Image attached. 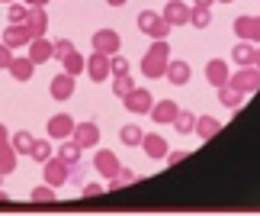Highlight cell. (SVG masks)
<instances>
[{
    "label": "cell",
    "instance_id": "5bb4252c",
    "mask_svg": "<svg viewBox=\"0 0 260 216\" xmlns=\"http://www.w3.org/2000/svg\"><path fill=\"white\" fill-rule=\"evenodd\" d=\"M74 126H77V123H74L68 113H55L52 120H48V136H52V139H58V142H61V139H71V136H74Z\"/></svg>",
    "mask_w": 260,
    "mask_h": 216
},
{
    "label": "cell",
    "instance_id": "277c9868",
    "mask_svg": "<svg viewBox=\"0 0 260 216\" xmlns=\"http://www.w3.org/2000/svg\"><path fill=\"white\" fill-rule=\"evenodd\" d=\"M87 74H90V81L93 84H103L109 74H113V55H106V52H90L87 58Z\"/></svg>",
    "mask_w": 260,
    "mask_h": 216
},
{
    "label": "cell",
    "instance_id": "f6af8a7d",
    "mask_svg": "<svg viewBox=\"0 0 260 216\" xmlns=\"http://www.w3.org/2000/svg\"><path fill=\"white\" fill-rule=\"evenodd\" d=\"M23 4H29V7H45L48 0H23Z\"/></svg>",
    "mask_w": 260,
    "mask_h": 216
},
{
    "label": "cell",
    "instance_id": "8d00e7d4",
    "mask_svg": "<svg viewBox=\"0 0 260 216\" xmlns=\"http://www.w3.org/2000/svg\"><path fill=\"white\" fill-rule=\"evenodd\" d=\"M13 58H16V55H13V48H10L7 42H0V71H7V68L13 65Z\"/></svg>",
    "mask_w": 260,
    "mask_h": 216
},
{
    "label": "cell",
    "instance_id": "f35d334b",
    "mask_svg": "<svg viewBox=\"0 0 260 216\" xmlns=\"http://www.w3.org/2000/svg\"><path fill=\"white\" fill-rule=\"evenodd\" d=\"M113 74H128V58L125 55H113Z\"/></svg>",
    "mask_w": 260,
    "mask_h": 216
},
{
    "label": "cell",
    "instance_id": "ffe728a7",
    "mask_svg": "<svg viewBox=\"0 0 260 216\" xmlns=\"http://www.w3.org/2000/svg\"><path fill=\"white\" fill-rule=\"evenodd\" d=\"M81 142H77L74 139V136H71V139H61V142H58V149H55V155H58V158H64L68 165H77V161H81Z\"/></svg>",
    "mask_w": 260,
    "mask_h": 216
},
{
    "label": "cell",
    "instance_id": "7a4b0ae2",
    "mask_svg": "<svg viewBox=\"0 0 260 216\" xmlns=\"http://www.w3.org/2000/svg\"><path fill=\"white\" fill-rule=\"evenodd\" d=\"M138 23V33L151 36V39H167L171 36V23H167L164 13H154V10H142V13L135 16Z\"/></svg>",
    "mask_w": 260,
    "mask_h": 216
},
{
    "label": "cell",
    "instance_id": "7c38bea8",
    "mask_svg": "<svg viewBox=\"0 0 260 216\" xmlns=\"http://www.w3.org/2000/svg\"><path fill=\"white\" fill-rule=\"evenodd\" d=\"M206 81L212 84L215 91L232 81V74H228V62H225V58H209V62H206Z\"/></svg>",
    "mask_w": 260,
    "mask_h": 216
},
{
    "label": "cell",
    "instance_id": "30bf717a",
    "mask_svg": "<svg viewBox=\"0 0 260 216\" xmlns=\"http://www.w3.org/2000/svg\"><path fill=\"white\" fill-rule=\"evenodd\" d=\"M164 16L171 26H186V23H193V7L183 4V0H167Z\"/></svg>",
    "mask_w": 260,
    "mask_h": 216
},
{
    "label": "cell",
    "instance_id": "f1b7e54d",
    "mask_svg": "<svg viewBox=\"0 0 260 216\" xmlns=\"http://www.w3.org/2000/svg\"><path fill=\"white\" fill-rule=\"evenodd\" d=\"M196 120H199V116H193L189 110H180V113H177V120H174V129H177L180 136H189V132L196 129Z\"/></svg>",
    "mask_w": 260,
    "mask_h": 216
},
{
    "label": "cell",
    "instance_id": "cb8c5ba5",
    "mask_svg": "<svg viewBox=\"0 0 260 216\" xmlns=\"http://www.w3.org/2000/svg\"><path fill=\"white\" fill-rule=\"evenodd\" d=\"M119 139H122V145H128V149H142V139H145V132H142V126H135V123H125L122 129H119Z\"/></svg>",
    "mask_w": 260,
    "mask_h": 216
},
{
    "label": "cell",
    "instance_id": "4fadbf2b",
    "mask_svg": "<svg viewBox=\"0 0 260 216\" xmlns=\"http://www.w3.org/2000/svg\"><path fill=\"white\" fill-rule=\"evenodd\" d=\"M93 168L103 174V178H116L119 171H122V165H119V158H116V152H109V149H100L96 155H93Z\"/></svg>",
    "mask_w": 260,
    "mask_h": 216
},
{
    "label": "cell",
    "instance_id": "7dc6e473",
    "mask_svg": "<svg viewBox=\"0 0 260 216\" xmlns=\"http://www.w3.org/2000/svg\"><path fill=\"white\" fill-rule=\"evenodd\" d=\"M254 65H257V68H260V48H257V62H254Z\"/></svg>",
    "mask_w": 260,
    "mask_h": 216
},
{
    "label": "cell",
    "instance_id": "ab89813d",
    "mask_svg": "<svg viewBox=\"0 0 260 216\" xmlns=\"http://www.w3.org/2000/svg\"><path fill=\"white\" fill-rule=\"evenodd\" d=\"M81 194H84V197L90 200V197H100V194H106V187H103V184H84V187H81Z\"/></svg>",
    "mask_w": 260,
    "mask_h": 216
},
{
    "label": "cell",
    "instance_id": "4316f807",
    "mask_svg": "<svg viewBox=\"0 0 260 216\" xmlns=\"http://www.w3.org/2000/svg\"><path fill=\"white\" fill-rule=\"evenodd\" d=\"M16 161H19V152L13 149V142H10L7 149H0V174H4V178L16 171Z\"/></svg>",
    "mask_w": 260,
    "mask_h": 216
},
{
    "label": "cell",
    "instance_id": "c3c4849f",
    "mask_svg": "<svg viewBox=\"0 0 260 216\" xmlns=\"http://www.w3.org/2000/svg\"><path fill=\"white\" fill-rule=\"evenodd\" d=\"M218 4H235V0H218Z\"/></svg>",
    "mask_w": 260,
    "mask_h": 216
},
{
    "label": "cell",
    "instance_id": "ac0fdd59",
    "mask_svg": "<svg viewBox=\"0 0 260 216\" xmlns=\"http://www.w3.org/2000/svg\"><path fill=\"white\" fill-rule=\"evenodd\" d=\"M74 139L81 142V149H93V145L100 142V126H96L93 120L77 123V126H74Z\"/></svg>",
    "mask_w": 260,
    "mask_h": 216
},
{
    "label": "cell",
    "instance_id": "3957f363",
    "mask_svg": "<svg viewBox=\"0 0 260 216\" xmlns=\"http://www.w3.org/2000/svg\"><path fill=\"white\" fill-rule=\"evenodd\" d=\"M71 168L74 165H68L64 158H58V155H52L45 165H42V174H45V184H52V187H61V184L71 181Z\"/></svg>",
    "mask_w": 260,
    "mask_h": 216
},
{
    "label": "cell",
    "instance_id": "603a6c76",
    "mask_svg": "<svg viewBox=\"0 0 260 216\" xmlns=\"http://www.w3.org/2000/svg\"><path fill=\"white\" fill-rule=\"evenodd\" d=\"M167 81L177 84V87H183L189 81V65L180 62V58H171V65H167Z\"/></svg>",
    "mask_w": 260,
    "mask_h": 216
},
{
    "label": "cell",
    "instance_id": "52a82bcc",
    "mask_svg": "<svg viewBox=\"0 0 260 216\" xmlns=\"http://www.w3.org/2000/svg\"><path fill=\"white\" fill-rule=\"evenodd\" d=\"M90 45L96 48V52H106V55H119V45H122V39H119L116 29H96L93 39H90Z\"/></svg>",
    "mask_w": 260,
    "mask_h": 216
},
{
    "label": "cell",
    "instance_id": "2e32d148",
    "mask_svg": "<svg viewBox=\"0 0 260 216\" xmlns=\"http://www.w3.org/2000/svg\"><path fill=\"white\" fill-rule=\"evenodd\" d=\"M177 113H180V106H177V100H171V97H164V100H157L154 106H151V123H174L177 120Z\"/></svg>",
    "mask_w": 260,
    "mask_h": 216
},
{
    "label": "cell",
    "instance_id": "8fae6325",
    "mask_svg": "<svg viewBox=\"0 0 260 216\" xmlns=\"http://www.w3.org/2000/svg\"><path fill=\"white\" fill-rule=\"evenodd\" d=\"M142 149H145L148 158H154V161H161V158H167V155H171V145H167V139H164L161 132H145Z\"/></svg>",
    "mask_w": 260,
    "mask_h": 216
},
{
    "label": "cell",
    "instance_id": "681fc988",
    "mask_svg": "<svg viewBox=\"0 0 260 216\" xmlns=\"http://www.w3.org/2000/svg\"><path fill=\"white\" fill-rule=\"evenodd\" d=\"M0 4H13V0H0Z\"/></svg>",
    "mask_w": 260,
    "mask_h": 216
},
{
    "label": "cell",
    "instance_id": "e0dca14e",
    "mask_svg": "<svg viewBox=\"0 0 260 216\" xmlns=\"http://www.w3.org/2000/svg\"><path fill=\"white\" fill-rule=\"evenodd\" d=\"M26 48H29V58H32L36 65H45L48 58H55V42H48L45 36H36Z\"/></svg>",
    "mask_w": 260,
    "mask_h": 216
},
{
    "label": "cell",
    "instance_id": "9c48e42d",
    "mask_svg": "<svg viewBox=\"0 0 260 216\" xmlns=\"http://www.w3.org/2000/svg\"><path fill=\"white\" fill-rule=\"evenodd\" d=\"M48 94H52V100H58V103H64L68 97H74V74H68L61 68V74H55L52 84H48Z\"/></svg>",
    "mask_w": 260,
    "mask_h": 216
},
{
    "label": "cell",
    "instance_id": "d590c367",
    "mask_svg": "<svg viewBox=\"0 0 260 216\" xmlns=\"http://www.w3.org/2000/svg\"><path fill=\"white\" fill-rule=\"evenodd\" d=\"M209 23H212V13H209V10H196L193 7V26L196 29H209Z\"/></svg>",
    "mask_w": 260,
    "mask_h": 216
},
{
    "label": "cell",
    "instance_id": "e575fe53",
    "mask_svg": "<svg viewBox=\"0 0 260 216\" xmlns=\"http://www.w3.org/2000/svg\"><path fill=\"white\" fill-rule=\"evenodd\" d=\"M29 200H36V203H55V187H52V184L32 187V194H29Z\"/></svg>",
    "mask_w": 260,
    "mask_h": 216
},
{
    "label": "cell",
    "instance_id": "1f68e13d",
    "mask_svg": "<svg viewBox=\"0 0 260 216\" xmlns=\"http://www.w3.org/2000/svg\"><path fill=\"white\" fill-rule=\"evenodd\" d=\"M135 87L138 84L128 74H113V97H125L128 91H135Z\"/></svg>",
    "mask_w": 260,
    "mask_h": 216
},
{
    "label": "cell",
    "instance_id": "7402d4cb",
    "mask_svg": "<svg viewBox=\"0 0 260 216\" xmlns=\"http://www.w3.org/2000/svg\"><path fill=\"white\" fill-rule=\"evenodd\" d=\"M10 74H13V81H29V77H32V71H36V62L32 58H13V65L7 68Z\"/></svg>",
    "mask_w": 260,
    "mask_h": 216
},
{
    "label": "cell",
    "instance_id": "6da1fadb",
    "mask_svg": "<svg viewBox=\"0 0 260 216\" xmlns=\"http://www.w3.org/2000/svg\"><path fill=\"white\" fill-rule=\"evenodd\" d=\"M167 65H171V45H167V39H154L148 45V52L142 55V74L145 77H164Z\"/></svg>",
    "mask_w": 260,
    "mask_h": 216
},
{
    "label": "cell",
    "instance_id": "83f0119b",
    "mask_svg": "<svg viewBox=\"0 0 260 216\" xmlns=\"http://www.w3.org/2000/svg\"><path fill=\"white\" fill-rule=\"evenodd\" d=\"M218 100H222L228 110H238V106H241V100H244V94L238 91V87L225 84V87H218Z\"/></svg>",
    "mask_w": 260,
    "mask_h": 216
},
{
    "label": "cell",
    "instance_id": "d4e9b609",
    "mask_svg": "<svg viewBox=\"0 0 260 216\" xmlns=\"http://www.w3.org/2000/svg\"><path fill=\"white\" fill-rule=\"evenodd\" d=\"M218 129H222V123H218L215 116H199V120H196V136L203 142H209L212 136H218Z\"/></svg>",
    "mask_w": 260,
    "mask_h": 216
},
{
    "label": "cell",
    "instance_id": "7bdbcfd3",
    "mask_svg": "<svg viewBox=\"0 0 260 216\" xmlns=\"http://www.w3.org/2000/svg\"><path fill=\"white\" fill-rule=\"evenodd\" d=\"M183 158H186V152H171V155H167V161H171V165H180Z\"/></svg>",
    "mask_w": 260,
    "mask_h": 216
},
{
    "label": "cell",
    "instance_id": "74e56055",
    "mask_svg": "<svg viewBox=\"0 0 260 216\" xmlns=\"http://www.w3.org/2000/svg\"><path fill=\"white\" fill-rule=\"evenodd\" d=\"M68 52H74V42H71V39H58V42H55V58L61 62Z\"/></svg>",
    "mask_w": 260,
    "mask_h": 216
},
{
    "label": "cell",
    "instance_id": "836d02e7",
    "mask_svg": "<svg viewBox=\"0 0 260 216\" xmlns=\"http://www.w3.org/2000/svg\"><path fill=\"white\" fill-rule=\"evenodd\" d=\"M26 16H29V4H19V0L7 4V19L10 23H26Z\"/></svg>",
    "mask_w": 260,
    "mask_h": 216
},
{
    "label": "cell",
    "instance_id": "9a60e30c",
    "mask_svg": "<svg viewBox=\"0 0 260 216\" xmlns=\"http://www.w3.org/2000/svg\"><path fill=\"white\" fill-rule=\"evenodd\" d=\"M0 42H7L10 48H19V45H29V42H32V33H29L26 23H10L4 29V39H0Z\"/></svg>",
    "mask_w": 260,
    "mask_h": 216
},
{
    "label": "cell",
    "instance_id": "4dcf8cb0",
    "mask_svg": "<svg viewBox=\"0 0 260 216\" xmlns=\"http://www.w3.org/2000/svg\"><path fill=\"white\" fill-rule=\"evenodd\" d=\"M135 181H138V174H135L132 168H122V171L116 174V178H109V184H106V191H109V194H116L119 187H125V184H135Z\"/></svg>",
    "mask_w": 260,
    "mask_h": 216
},
{
    "label": "cell",
    "instance_id": "44dd1931",
    "mask_svg": "<svg viewBox=\"0 0 260 216\" xmlns=\"http://www.w3.org/2000/svg\"><path fill=\"white\" fill-rule=\"evenodd\" d=\"M232 62L238 65V68H244V65H254L257 62V45H251V42H238L235 48H232Z\"/></svg>",
    "mask_w": 260,
    "mask_h": 216
},
{
    "label": "cell",
    "instance_id": "ba28073f",
    "mask_svg": "<svg viewBox=\"0 0 260 216\" xmlns=\"http://www.w3.org/2000/svg\"><path fill=\"white\" fill-rule=\"evenodd\" d=\"M232 29L244 42H260V16H235Z\"/></svg>",
    "mask_w": 260,
    "mask_h": 216
},
{
    "label": "cell",
    "instance_id": "d6986e66",
    "mask_svg": "<svg viewBox=\"0 0 260 216\" xmlns=\"http://www.w3.org/2000/svg\"><path fill=\"white\" fill-rule=\"evenodd\" d=\"M26 26H29V33H32V39H36V36H45V29H48V13H45V7H29Z\"/></svg>",
    "mask_w": 260,
    "mask_h": 216
},
{
    "label": "cell",
    "instance_id": "484cf974",
    "mask_svg": "<svg viewBox=\"0 0 260 216\" xmlns=\"http://www.w3.org/2000/svg\"><path fill=\"white\" fill-rule=\"evenodd\" d=\"M61 68H64L68 74H74V77H77L81 71H87V58H84V55L74 48V52H68V55L61 58Z\"/></svg>",
    "mask_w": 260,
    "mask_h": 216
},
{
    "label": "cell",
    "instance_id": "5b68a950",
    "mask_svg": "<svg viewBox=\"0 0 260 216\" xmlns=\"http://www.w3.org/2000/svg\"><path fill=\"white\" fill-rule=\"evenodd\" d=\"M228 84L238 87L241 94H254L257 87H260V68H257V65H244V68H238Z\"/></svg>",
    "mask_w": 260,
    "mask_h": 216
},
{
    "label": "cell",
    "instance_id": "60d3db41",
    "mask_svg": "<svg viewBox=\"0 0 260 216\" xmlns=\"http://www.w3.org/2000/svg\"><path fill=\"white\" fill-rule=\"evenodd\" d=\"M71 184H77V187H84V168H77V165H74V168H71Z\"/></svg>",
    "mask_w": 260,
    "mask_h": 216
},
{
    "label": "cell",
    "instance_id": "f546056e",
    "mask_svg": "<svg viewBox=\"0 0 260 216\" xmlns=\"http://www.w3.org/2000/svg\"><path fill=\"white\" fill-rule=\"evenodd\" d=\"M32 145H36V136H32V132H26V129L13 132V149H16L19 155H32Z\"/></svg>",
    "mask_w": 260,
    "mask_h": 216
},
{
    "label": "cell",
    "instance_id": "bcb514c9",
    "mask_svg": "<svg viewBox=\"0 0 260 216\" xmlns=\"http://www.w3.org/2000/svg\"><path fill=\"white\" fill-rule=\"evenodd\" d=\"M106 4H109V7H125L128 0H106Z\"/></svg>",
    "mask_w": 260,
    "mask_h": 216
},
{
    "label": "cell",
    "instance_id": "ee69618b",
    "mask_svg": "<svg viewBox=\"0 0 260 216\" xmlns=\"http://www.w3.org/2000/svg\"><path fill=\"white\" fill-rule=\"evenodd\" d=\"M212 4H215V0H193V7H196V10H209Z\"/></svg>",
    "mask_w": 260,
    "mask_h": 216
},
{
    "label": "cell",
    "instance_id": "b9f144b4",
    "mask_svg": "<svg viewBox=\"0 0 260 216\" xmlns=\"http://www.w3.org/2000/svg\"><path fill=\"white\" fill-rule=\"evenodd\" d=\"M10 142H13V139H10V132H7V126L4 123H0V149H7V145Z\"/></svg>",
    "mask_w": 260,
    "mask_h": 216
},
{
    "label": "cell",
    "instance_id": "f907efd6",
    "mask_svg": "<svg viewBox=\"0 0 260 216\" xmlns=\"http://www.w3.org/2000/svg\"><path fill=\"white\" fill-rule=\"evenodd\" d=\"M0 181H4V174H0Z\"/></svg>",
    "mask_w": 260,
    "mask_h": 216
},
{
    "label": "cell",
    "instance_id": "d6a6232c",
    "mask_svg": "<svg viewBox=\"0 0 260 216\" xmlns=\"http://www.w3.org/2000/svg\"><path fill=\"white\" fill-rule=\"evenodd\" d=\"M52 155H55V149H52V145H48L45 139H36V145H32V155H29V158H32V161H39V165H45L48 158H52Z\"/></svg>",
    "mask_w": 260,
    "mask_h": 216
},
{
    "label": "cell",
    "instance_id": "8992f818",
    "mask_svg": "<svg viewBox=\"0 0 260 216\" xmlns=\"http://www.w3.org/2000/svg\"><path fill=\"white\" fill-rule=\"evenodd\" d=\"M122 106H125L128 113L142 116V113H151V106H154V100H151V94H148L145 87H135V91H128V94L122 97Z\"/></svg>",
    "mask_w": 260,
    "mask_h": 216
}]
</instances>
